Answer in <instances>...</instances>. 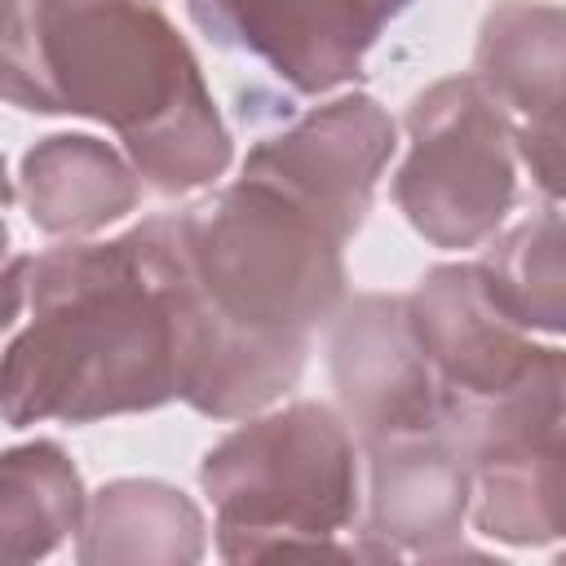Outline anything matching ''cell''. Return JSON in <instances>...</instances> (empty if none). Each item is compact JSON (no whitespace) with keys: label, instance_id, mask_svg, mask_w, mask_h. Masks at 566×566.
I'll use <instances>...</instances> for the list:
<instances>
[{"label":"cell","instance_id":"7c38bea8","mask_svg":"<svg viewBox=\"0 0 566 566\" xmlns=\"http://www.w3.org/2000/svg\"><path fill=\"white\" fill-rule=\"evenodd\" d=\"M142 177L111 142L49 133L22 155L18 199L49 239H88L142 203Z\"/></svg>","mask_w":566,"mask_h":566},{"label":"cell","instance_id":"ba28073f","mask_svg":"<svg viewBox=\"0 0 566 566\" xmlns=\"http://www.w3.org/2000/svg\"><path fill=\"white\" fill-rule=\"evenodd\" d=\"M186 13L217 49L261 57L305 97L358 80L385 31L363 0H186Z\"/></svg>","mask_w":566,"mask_h":566},{"label":"cell","instance_id":"ffe728a7","mask_svg":"<svg viewBox=\"0 0 566 566\" xmlns=\"http://www.w3.org/2000/svg\"><path fill=\"white\" fill-rule=\"evenodd\" d=\"M363 4H367V9L376 13V22L385 27V22H394V18H398V13H402L411 0H363Z\"/></svg>","mask_w":566,"mask_h":566},{"label":"cell","instance_id":"4fadbf2b","mask_svg":"<svg viewBox=\"0 0 566 566\" xmlns=\"http://www.w3.org/2000/svg\"><path fill=\"white\" fill-rule=\"evenodd\" d=\"M84 566H186L203 557L208 526L199 504L159 478H115L84 500L75 531Z\"/></svg>","mask_w":566,"mask_h":566},{"label":"cell","instance_id":"3957f363","mask_svg":"<svg viewBox=\"0 0 566 566\" xmlns=\"http://www.w3.org/2000/svg\"><path fill=\"white\" fill-rule=\"evenodd\" d=\"M27 305L31 323L0 354L4 424H93L177 398L172 314L137 226L31 256Z\"/></svg>","mask_w":566,"mask_h":566},{"label":"cell","instance_id":"8992f818","mask_svg":"<svg viewBox=\"0 0 566 566\" xmlns=\"http://www.w3.org/2000/svg\"><path fill=\"white\" fill-rule=\"evenodd\" d=\"M394 150L398 128L389 111L371 93H340L265 133L248 150L243 177L279 190L332 239L349 243L371 212L380 172Z\"/></svg>","mask_w":566,"mask_h":566},{"label":"cell","instance_id":"30bf717a","mask_svg":"<svg viewBox=\"0 0 566 566\" xmlns=\"http://www.w3.org/2000/svg\"><path fill=\"white\" fill-rule=\"evenodd\" d=\"M411 332L442 385V398H486L517 385L548 345H535L491 296L478 261H447L402 296Z\"/></svg>","mask_w":566,"mask_h":566},{"label":"cell","instance_id":"52a82bcc","mask_svg":"<svg viewBox=\"0 0 566 566\" xmlns=\"http://www.w3.org/2000/svg\"><path fill=\"white\" fill-rule=\"evenodd\" d=\"M327 371L358 447L442 424V385L411 332L402 296L363 292L340 301L327 318Z\"/></svg>","mask_w":566,"mask_h":566},{"label":"cell","instance_id":"8fae6325","mask_svg":"<svg viewBox=\"0 0 566 566\" xmlns=\"http://www.w3.org/2000/svg\"><path fill=\"white\" fill-rule=\"evenodd\" d=\"M367 460V553L442 557L464 531L473 469L442 424L363 442Z\"/></svg>","mask_w":566,"mask_h":566},{"label":"cell","instance_id":"ac0fdd59","mask_svg":"<svg viewBox=\"0 0 566 566\" xmlns=\"http://www.w3.org/2000/svg\"><path fill=\"white\" fill-rule=\"evenodd\" d=\"M27 274H31V256H4L0 261V332L27 305Z\"/></svg>","mask_w":566,"mask_h":566},{"label":"cell","instance_id":"44dd1931","mask_svg":"<svg viewBox=\"0 0 566 566\" xmlns=\"http://www.w3.org/2000/svg\"><path fill=\"white\" fill-rule=\"evenodd\" d=\"M9 9H13V0H0V22L9 18Z\"/></svg>","mask_w":566,"mask_h":566},{"label":"cell","instance_id":"2e32d148","mask_svg":"<svg viewBox=\"0 0 566 566\" xmlns=\"http://www.w3.org/2000/svg\"><path fill=\"white\" fill-rule=\"evenodd\" d=\"M491 296L504 314L526 327L557 336L566 323V274H562V212L548 203L531 221L500 234L478 261Z\"/></svg>","mask_w":566,"mask_h":566},{"label":"cell","instance_id":"9c48e42d","mask_svg":"<svg viewBox=\"0 0 566 566\" xmlns=\"http://www.w3.org/2000/svg\"><path fill=\"white\" fill-rule=\"evenodd\" d=\"M562 66L566 22L553 0H500L482 18L473 80L513 119L517 159L544 186L548 203L562 190Z\"/></svg>","mask_w":566,"mask_h":566},{"label":"cell","instance_id":"7a4b0ae2","mask_svg":"<svg viewBox=\"0 0 566 566\" xmlns=\"http://www.w3.org/2000/svg\"><path fill=\"white\" fill-rule=\"evenodd\" d=\"M0 102L115 128L142 186L168 199L212 186L234 155L159 0H18L0 22Z\"/></svg>","mask_w":566,"mask_h":566},{"label":"cell","instance_id":"d6986e66","mask_svg":"<svg viewBox=\"0 0 566 566\" xmlns=\"http://www.w3.org/2000/svg\"><path fill=\"white\" fill-rule=\"evenodd\" d=\"M13 181H9V172H4V159H0V261H4V248H9V226H4V208L13 203Z\"/></svg>","mask_w":566,"mask_h":566},{"label":"cell","instance_id":"5bb4252c","mask_svg":"<svg viewBox=\"0 0 566 566\" xmlns=\"http://www.w3.org/2000/svg\"><path fill=\"white\" fill-rule=\"evenodd\" d=\"M84 500V478L57 442L0 451V562H40L62 548L80 531Z\"/></svg>","mask_w":566,"mask_h":566},{"label":"cell","instance_id":"277c9868","mask_svg":"<svg viewBox=\"0 0 566 566\" xmlns=\"http://www.w3.org/2000/svg\"><path fill=\"white\" fill-rule=\"evenodd\" d=\"M199 486L217 509V553L256 562L274 553H345L336 544L354 526L358 438L327 402H287L252 411L199 464Z\"/></svg>","mask_w":566,"mask_h":566},{"label":"cell","instance_id":"9a60e30c","mask_svg":"<svg viewBox=\"0 0 566 566\" xmlns=\"http://www.w3.org/2000/svg\"><path fill=\"white\" fill-rule=\"evenodd\" d=\"M562 385L566 363L562 349L548 345L517 385L486 398H442V429L451 433L469 469L539 447H562Z\"/></svg>","mask_w":566,"mask_h":566},{"label":"cell","instance_id":"e0dca14e","mask_svg":"<svg viewBox=\"0 0 566 566\" xmlns=\"http://www.w3.org/2000/svg\"><path fill=\"white\" fill-rule=\"evenodd\" d=\"M469 504L486 539L517 548L562 539V447L478 464Z\"/></svg>","mask_w":566,"mask_h":566},{"label":"cell","instance_id":"6da1fadb","mask_svg":"<svg viewBox=\"0 0 566 566\" xmlns=\"http://www.w3.org/2000/svg\"><path fill=\"white\" fill-rule=\"evenodd\" d=\"M177 336V398L243 420L283 398L345 301V256L310 212L239 177L137 226Z\"/></svg>","mask_w":566,"mask_h":566},{"label":"cell","instance_id":"5b68a950","mask_svg":"<svg viewBox=\"0 0 566 566\" xmlns=\"http://www.w3.org/2000/svg\"><path fill=\"white\" fill-rule=\"evenodd\" d=\"M407 159L394 203L407 226L447 252L495 239L517 199V146L504 106L473 80H433L407 106Z\"/></svg>","mask_w":566,"mask_h":566}]
</instances>
